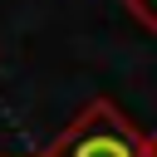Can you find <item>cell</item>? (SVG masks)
I'll return each mask as SVG.
<instances>
[{
	"instance_id": "2",
	"label": "cell",
	"mask_w": 157,
	"mask_h": 157,
	"mask_svg": "<svg viewBox=\"0 0 157 157\" xmlns=\"http://www.w3.org/2000/svg\"><path fill=\"white\" fill-rule=\"evenodd\" d=\"M123 5H128V15H132L142 29H152V34H157V0H123Z\"/></svg>"
},
{
	"instance_id": "3",
	"label": "cell",
	"mask_w": 157,
	"mask_h": 157,
	"mask_svg": "<svg viewBox=\"0 0 157 157\" xmlns=\"http://www.w3.org/2000/svg\"><path fill=\"white\" fill-rule=\"evenodd\" d=\"M142 157H157V132H147V137H142Z\"/></svg>"
},
{
	"instance_id": "1",
	"label": "cell",
	"mask_w": 157,
	"mask_h": 157,
	"mask_svg": "<svg viewBox=\"0 0 157 157\" xmlns=\"http://www.w3.org/2000/svg\"><path fill=\"white\" fill-rule=\"evenodd\" d=\"M44 157H142V132L123 118L118 103L93 98L78 108V118L49 142Z\"/></svg>"
}]
</instances>
